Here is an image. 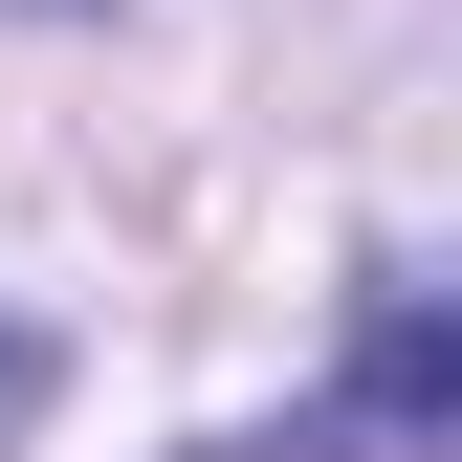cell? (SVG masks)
Returning a JSON list of instances; mask_svg holds the SVG:
<instances>
[{
    "instance_id": "cell-3",
    "label": "cell",
    "mask_w": 462,
    "mask_h": 462,
    "mask_svg": "<svg viewBox=\"0 0 462 462\" xmlns=\"http://www.w3.org/2000/svg\"><path fill=\"white\" fill-rule=\"evenodd\" d=\"M44 23H88V0H44Z\"/></svg>"
},
{
    "instance_id": "cell-1",
    "label": "cell",
    "mask_w": 462,
    "mask_h": 462,
    "mask_svg": "<svg viewBox=\"0 0 462 462\" xmlns=\"http://www.w3.org/2000/svg\"><path fill=\"white\" fill-rule=\"evenodd\" d=\"M199 462H462V330H440V286H374L353 374L286 396V419H243V440H199Z\"/></svg>"
},
{
    "instance_id": "cell-2",
    "label": "cell",
    "mask_w": 462,
    "mask_h": 462,
    "mask_svg": "<svg viewBox=\"0 0 462 462\" xmlns=\"http://www.w3.org/2000/svg\"><path fill=\"white\" fill-rule=\"evenodd\" d=\"M23 396H44V353H23V330H0V419H23Z\"/></svg>"
}]
</instances>
